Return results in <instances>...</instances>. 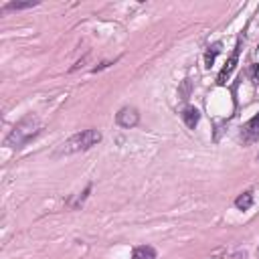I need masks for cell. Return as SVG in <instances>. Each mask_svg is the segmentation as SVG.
Wrapping results in <instances>:
<instances>
[{
	"instance_id": "8992f818",
	"label": "cell",
	"mask_w": 259,
	"mask_h": 259,
	"mask_svg": "<svg viewBox=\"0 0 259 259\" xmlns=\"http://www.w3.org/2000/svg\"><path fill=\"white\" fill-rule=\"evenodd\" d=\"M180 117H182V121L186 123V127L194 130V127H196V123H198V119H200V111H198L194 105H186V107L182 109Z\"/></svg>"
},
{
	"instance_id": "5bb4252c",
	"label": "cell",
	"mask_w": 259,
	"mask_h": 259,
	"mask_svg": "<svg viewBox=\"0 0 259 259\" xmlns=\"http://www.w3.org/2000/svg\"><path fill=\"white\" fill-rule=\"evenodd\" d=\"M257 162H259V154H257Z\"/></svg>"
},
{
	"instance_id": "9c48e42d",
	"label": "cell",
	"mask_w": 259,
	"mask_h": 259,
	"mask_svg": "<svg viewBox=\"0 0 259 259\" xmlns=\"http://www.w3.org/2000/svg\"><path fill=\"white\" fill-rule=\"evenodd\" d=\"M38 2L36 0H28V2H8L2 6V12H8V10H26V8H32L36 6Z\"/></svg>"
},
{
	"instance_id": "30bf717a",
	"label": "cell",
	"mask_w": 259,
	"mask_h": 259,
	"mask_svg": "<svg viewBox=\"0 0 259 259\" xmlns=\"http://www.w3.org/2000/svg\"><path fill=\"white\" fill-rule=\"evenodd\" d=\"M221 53V42H214L212 47H208V51H206V55H204V63H206V67H210L212 63H214V57Z\"/></svg>"
},
{
	"instance_id": "7a4b0ae2",
	"label": "cell",
	"mask_w": 259,
	"mask_h": 259,
	"mask_svg": "<svg viewBox=\"0 0 259 259\" xmlns=\"http://www.w3.org/2000/svg\"><path fill=\"white\" fill-rule=\"evenodd\" d=\"M101 142V134L97 130H81L73 134L69 140H65L59 148V154H75V152H85L93 148L95 144Z\"/></svg>"
},
{
	"instance_id": "ba28073f",
	"label": "cell",
	"mask_w": 259,
	"mask_h": 259,
	"mask_svg": "<svg viewBox=\"0 0 259 259\" xmlns=\"http://www.w3.org/2000/svg\"><path fill=\"white\" fill-rule=\"evenodd\" d=\"M235 206H237L239 210H249V208L253 206V194H251V192L239 194V196L235 198Z\"/></svg>"
},
{
	"instance_id": "3957f363",
	"label": "cell",
	"mask_w": 259,
	"mask_h": 259,
	"mask_svg": "<svg viewBox=\"0 0 259 259\" xmlns=\"http://www.w3.org/2000/svg\"><path fill=\"white\" fill-rule=\"evenodd\" d=\"M115 121H117V125H119V127L130 130V127L138 125V121H140V113H138V109H136V107L125 105V107H121V109L115 113Z\"/></svg>"
},
{
	"instance_id": "52a82bcc",
	"label": "cell",
	"mask_w": 259,
	"mask_h": 259,
	"mask_svg": "<svg viewBox=\"0 0 259 259\" xmlns=\"http://www.w3.org/2000/svg\"><path fill=\"white\" fill-rule=\"evenodd\" d=\"M132 259H156V249L150 245H140L132 251Z\"/></svg>"
},
{
	"instance_id": "8fae6325",
	"label": "cell",
	"mask_w": 259,
	"mask_h": 259,
	"mask_svg": "<svg viewBox=\"0 0 259 259\" xmlns=\"http://www.w3.org/2000/svg\"><path fill=\"white\" fill-rule=\"evenodd\" d=\"M89 190H91V184H87V188H85V190H83V192H81V194L77 196V200H75V202H71V206H73V208H77L79 204H83V200L87 198V194H89Z\"/></svg>"
},
{
	"instance_id": "6da1fadb",
	"label": "cell",
	"mask_w": 259,
	"mask_h": 259,
	"mask_svg": "<svg viewBox=\"0 0 259 259\" xmlns=\"http://www.w3.org/2000/svg\"><path fill=\"white\" fill-rule=\"evenodd\" d=\"M40 132V119L34 113H26L18 123H14V127L8 132V136L4 138V146L18 150L22 148L28 140H32L36 134Z\"/></svg>"
},
{
	"instance_id": "7c38bea8",
	"label": "cell",
	"mask_w": 259,
	"mask_h": 259,
	"mask_svg": "<svg viewBox=\"0 0 259 259\" xmlns=\"http://www.w3.org/2000/svg\"><path fill=\"white\" fill-rule=\"evenodd\" d=\"M188 89H190V81L186 79V81H184V87H182V97H180V99H186V97H188Z\"/></svg>"
},
{
	"instance_id": "5b68a950",
	"label": "cell",
	"mask_w": 259,
	"mask_h": 259,
	"mask_svg": "<svg viewBox=\"0 0 259 259\" xmlns=\"http://www.w3.org/2000/svg\"><path fill=\"white\" fill-rule=\"evenodd\" d=\"M239 53H241V42H237V47H235V51H233V55L229 57V61L225 63V67L221 69V73H219V85H225L227 83V79H229V75L235 71V67H237V61H239Z\"/></svg>"
},
{
	"instance_id": "4fadbf2b",
	"label": "cell",
	"mask_w": 259,
	"mask_h": 259,
	"mask_svg": "<svg viewBox=\"0 0 259 259\" xmlns=\"http://www.w3.org/2000/svg\"><path fill=\"white\" fill-rule=\"evenodd\" d=\"M257 255H259V247H257Z\"/></svg>"
},
{
	"instance_id": "277c9868",
	"label": "cell",
	"mask_w": 259,
	"mask_h": 259,
	"mask_svg": "<svg viewBox=\"0 0 259 259\" xmlns=\"http://www.w3.org/2000/svg\"><path fill=\"white\" fill-rule=\"evenodd\" d=\"M241 140L243 144H253L259 140V113H255L241 125Z\"/></svg>"
}]
</instances>
